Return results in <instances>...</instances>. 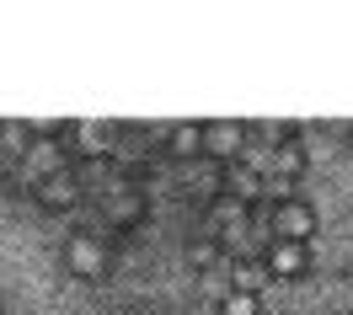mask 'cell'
Here are the masks:
<instances>
[{"instance_id":"cell-1","label":"cell","mask_w":353,"mask_h":315,"mask_svg":"<svg viewBox=\"0 0 353 315\" xmlns=\"http://www.w3.org/2000/svg\"><path fill=\"white\" fill-rule=\"evenodd\" d=\"M284 230H305V214H300V208H284Z\"/></svg>"},{"instance_id":"cell-2","label":"cell","mask_w":353,"mask_h":315,"mask_svg":"<svg viewBox=\"0 0 353 315\" xmlns=\"http://www.w3.org/2000/svg\"><path fill=\"white\" fill-rule=\"evenodd\" d=\"M252 310H257L252 299H236V305H230V315H252Z\"/></svg>"}]
</instances>
